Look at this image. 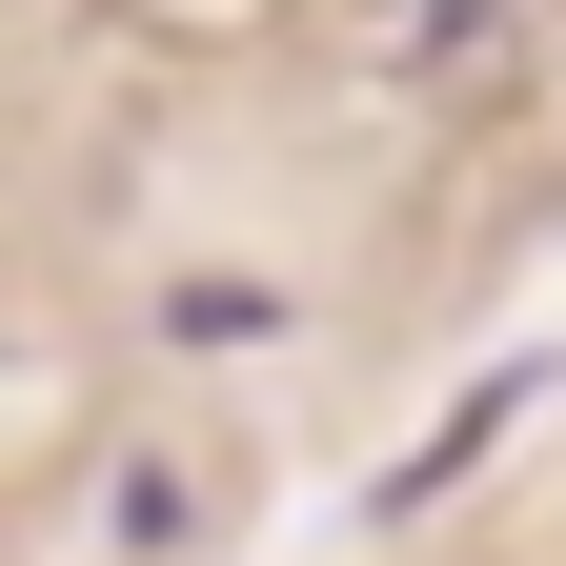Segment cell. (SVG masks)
<instances>
[{"label":"cell","mask_w":566,"mask_h":566,"mask_svg":"<svg viewBox=\"0 0 566 566\" xmlns=\"http://www.w3.org/2000/svg\"><path fill=\"white\" fill-rule=\"evenodd\" d=\"M546 21H566V0H405V21H385V82H424V102H485V82H506Z\"/></svg>","instance_id":"6da1fadb"}]
</instances>
